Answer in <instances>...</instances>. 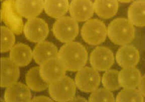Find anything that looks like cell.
<instances>
[{
	"label": "cell",
	"mask_w": 145,
	"mask_h": 102,
	"mask_svg": "<svg viewBox=\"0 0 145 102\" xmlns=\"http://www.w3.org/2000/svg\"><path fill=\"white\" fill-rule=\"evenodd\" d=\"M1 82L2 88H8L16 83L19 76V69L10 58H1Z\"/></svg>",
	"instance_id": "13"
},
{
	"label": "cell",
	"mask_w": 145,
	"mask_h": 102,
	"mask_svg": "<svg viewBox=\"0 0 145 102\" xmlns=\"http://www.w3.org/2000/svg\"><path fill=\"white\" fill-rule=\"evenodd\" d=\"M33 54L29 46L23 43L14 45L10 51V58L19 66H27L31 61Z\"/></svg>",
	"instance_id": "16"
},
{
	"label": "cell",
	"mask_w": 145,
	"mask_h": 102,
	"mask_svg": "<svg viewBox=\"0 0 145 102\" xmlns=\"http://www.w3.org/2000/svg\"><path fill=\"white\" fill-rule=\"evenodd\" d=\"M27 86L34 91L40 92L49 88L50 84L41 77L39 67H34L27 71L25 76Z\"/></svg>",
	"instance_id": "20"
},
{
	"label": "cell",
	"mask_w": 145,
	"mask_h": 102,
	"mask_svg": "<svg viewBox=\"0 0 145 102\" xmlns=\"http://www.w3.org/2000/svg\"><path fill=\"white\" fill-rule=\"evenodd\" d=\"M1 30V49L2 53L7 52L10 51L15 41L13 32L9 28L2 26Z\"/></svg>",
	"instance_id": "24"
},
{
	"label": "cell",
	"mask_w": 145,
	"mask_h": 102,
	"mask_svg": "<svg viewBox=\"0 0 145 102\" xmlns=\"http://www.w3.org/2000/svg\"><path fill=\"white\" fill-rule=\"evenodd\" d=\"M82 38L91 45H98L106 39L107 30L103 21L98 19H91L84 24L81 29Z\"/></svg>",
	"instance_id": "3"
},
{
	"label": "cell",
	"mask_w": 145,
	"mask_h": 102,
	"mask_svg": "<svg viewBox=\"0 0 145 102\" xmlns=\"http://www.w3.org/2000/svg\"><path fill=\"white\" fill-rule=\"evenodd\" d=\"M116 60L122 68L135 67L140 60V53L134 45L129 44L122 45L117 51Z\"/></svg>",
	"instance_id": "12"
},
{
	"label": "cell",
	"mask_w": 145,
	"mask_h": 102,
	"mask_svg": "<svg viewBox=\"0 0 145 102\" xmlns=\"http://www.w3.org/2000/svg\"><path fill=\"white\" fill-rule=\"evenodd\" d=\"M100 83V76L94 68L85 67L78 71L75 76V84L80 91L90 93L98 89Z\"/></svg>",
	"instance_id": "6"
},
{
	"label": "cell",
	"mask_w": 145,
	"mask_h": 102,
	"mask_svg": "<svg viewBox=\"0 0 145 102\" xmlns=\"http://www.w3.org/2000/svg\"><path fill=\"white\" fill-rule=\"evenodd\" d=\"M30 102H54V101L52 100L51 99H50L48 97L42 95V96L35 97L34 98H32V99L31 100Z\"/></svg>",
	"instance_id": "26"
},
{
	"label": "cell",
	"mask_w": 145,
	"mask_h": 102,
	"mask_svg": "<svg viewBox=\"0 0 145 102\" xmlns=\"http://www.w3.org/2000/svg\"><path fill=\"white\" fill-rule=\"evenodd\" d=\"M128 20L131 24L138 27L145 25V1H137L133 3L128 9Z\"/></svg>",
	"instance_id": "19"
},
{
	"label": "cell",
	"mask_w": 145,
	"mask_h": 102,
	"mask_svg": "<svg viewBox=\"0 0 145 102\" xmlns=\"http://www.w3.org/2000/svg\"><path fill=\"white\" fill-rule=\"evenodd\" d=\"M70 102H87V101L85 98L82 97H74L72 100H71Z\"/></svg>",
	"instance_id": "28"
},
{
	"label": "cell",
	"mask_w": 145,
	"mask_h": 102,
	"mask_svg": "<svg viewBox=\"0 0 145 102\" xmlns=\"http://www.w3.org/2000/svg\"><path fill=\"white\" fill-rule=\"evenodd\" d=\"M49 93L53 100L57 102H70L75 97L76 86L73 80L68 76L52 82L49 84Z\"/></svg>",
	"instance_id": "4"
},
{
	"label": "cell",
	"mask_w": 145,
	"mask_h": 102,
	"mask_svg": "<svg viewBox=\"0 0 145 102\" xmlns=\"http://www.w3.org/2000/svg\"><path fill=\"white\" fill-rule=\"evenodd\" d=\"M15 7L18 14L27 19L35 18L42 13L44 9L43 0H17Z\"/></svg>",
	"instance_id": "11"
},
{
	"label": "cell",
	"mask_w": 145,
	"mask_h": 102,
	"mask_svg": "<svg viewBox=\"0 0 145 102\" xmlns=\"http://www.w3.org/2000/svg\"><path fill=\"white\" fill-rule=\"evenodd\" d=\"M31 95L30 89L22 82H16L5 90V102H30Z\"/></svg>",
	"instance_id": "15"
},
{
	"label": "cell",
	"mask_w": 145,
	"mask_h": 102,
	"mask_svg": "<svg viewBox=\"0 0 145 102\" xmlns=\"http://www.w3.org/2000/svg\"><path fill=\"white\" fill-rule=\"evenodd\" d=\"M90 62L91 66L95 70L99 71H106L114 63V55L107 47H97L91 53Z\"/></svg>",
	"instance_id": "8"
},
{
	"label": "cell",
	"mask_w": 145,
	"mask_h": 102,
	"mask_svg": "<svg viewBox=\"0 0 145 102\" xmlns=\"http://www.w3.org/2000/svg\"><path fill=\"white\" fill-rule=\"evenodd\" d=\"M54 36L64 43L72 41L79 34V25L76 21L69 16L57 19L52 27Z\"/></svg>",
	"instance_id": "5"
},
{
	"label": "cell",
	"mask_w": 145,
	"mask_h": 102,
	"mask_svg": "<svg viewBox=\"0 0 145 102\" xmlns=\"http://www.w3.org/2000/svg\"><path fill=\"white\" fill-rule=\"evenodd\" d=\"M58 52L57 48L54 43L43 41L35 46L32 52L33 58L36 63L40 65L47 60L57 58Z\"/></svg>",
	"instance_id": "14"
},
{
	"label": "cell",
	"mask_w": 145,
	"mask_h": 102,
	"mask_svg": "<svg viewBox=\"0 0 145 102\" xmlns=\"http://www.w3.org/2000/svg\"><path fill=\"white\" fill-rule=\"evenodd\" d=\"M69 11L71 17L77 22L88 21L93 16V3L90 0H74L71 1Z\"/></svg>",
	"instance_id": "10"
},
{
	"label": "cell",
	"mask_w": 145,
	"mask_h": 102,
	"mask_svg": "<svg viewBox=\"0 0 145 102\" xmlns=\"http://www.w3.org/2000/svg\"><path fill=\"white\" fill-rule=\"evenodd\" d=\"M89 102H113L115 101L111 91L105 88L96 89L91 94Z\"/></svg>",
	"instance_id": "25"
},
{
	"label": "cell",
	"mask_w": 145,
	"mask_h": 102,
	"mask_svg": "<svg viewBox=\"0 0 145 102\" xmlns=\"http://www.w3.org/2000/svg\"><path fill=\"white\" fill-rule=\"evenodd\" d=\"M141 76L140 71L135 67L123 68L119 72L118 82L121 87L124 89H136Z\"/></svg>",
	"instance_id": "17"
},
{
	"label": "cell",
	"mask_w": 145,
	"mask_h": 102,
	"mask_svg": "<svg viewBox=\"0 0 145 102\" xmlns=\"http://www.w3.org/2000/svg\"><path fill=\"white\" fill-rule=\"evenodd\" d=\"M119 71L116 70H107L103 74L102 83L105 89L110 91L118 90L121 88L118 82Z\"/></svg>",
	"instance_id": "22"
},
{
	"label": "cell",
	"mask_w": 145,
	"mask_h": 102,
	"mask_svg": "<svg viewBox=\"0 0 145 102\" xmlns=\"http://www.w3.org/2000/svg\"><path fill=\"white\" fill-rule=\"evenodd\" d=\"M144 97L138 89H124L116 97V102H144Z\"/></svg>",
	"instance_id": "23"
},
{
	"label": "cell",
	"mask_w": 145,
	"mask_h": 102,
	"mask_svg": "<svg viewBox=\"0 0 145 102\" xmlns=\"http://www.w3.org/2000/svg\"><path fill=\"white\" fill-rule=\"evenodd\" d=\"M23 31L28 41L39 43L46 39L49 34V28L45 20L42 18L35 17L28 19Z\"/></svg>",
	"instance_id": "7"
},
{
	"label": "cell",
	"mask_w": 145,
	"mask_h": 102,
	"mask_svg": "<svg viewBox=\"0 0 145 102\" xmlns=\"http://www.w3.org/2000/svg\"><path fill=\"white\" fill-rule=\"evenodd\" d=\"M69 6L67 0H46L44 1V9L48 16L59 19L66 14Z\"/></svg>",
	"instance_id": "21"
},
{
	"label": "cell",
	"mask_w": 145,
	"mask_h": 102,
	"mask_svg": "<svg viewBox=\"0 0 145 102\" xmlns=\"http://www.w3.org/2000/svg\"><path fill=\"white\" fill-rule=\"evenodd\" d=\"M57 59L67 71H78L83 68L88 60V53L82 44L71 41L63 45L59 50Z\"/></svg>",
	"instance_id": "1"
},
{
	"label": "cell",
	"mask_w": 145,
	"mask_h": 102,
	"mask_svg": "<svg viewBox=\"0 0 145 102\" xmlns=\"http://www.w3.org/2000/svg\"><path fill=\"white\" fill-rule=\"evenodd\" d=\"M145 76H142L140 82H139V84L138 86V91H140V92L144 97H145Z\"/></svg>",
	"instance_id": "27"
},
{
	"label": "cell",
	"mask_w": 145,
	"mask_h": 102,
	"mask_svg": "<svg viewBox=\"0 0 145 102\" xmlns=\"http://www.w3.org/2000/svg\"><path fill=\"white\" fill-rule=\"evenodd\" d=\"M119 2L121 3H128L131 2V1H119Z\"/></svg>",
	"instance_id": "29"
},
{
	"label": "cell",
	"mask_w": 145,
	"mask_h": 102,
	"mask_svg": "<svg viewBox=\"0 0 145 102\" xmlns=\"http://www.w3.org/2000/svg\"><path fill=\"white\" fill-rule=\"evenodd\" d=\"M94 12L98 16L103 19H109L117 13L118 1L116 0H96L93 3Z\"/></svg>",
	"instance_id": "18"
},
{
	"label": "cell",
	"mask_w": 145,
	"mask_h": 102,
	"mask_svg": "<svg viewBox=\"0 0 145 102\" xmlns=\"http://www.w3.org/2000/svg\"><path fill=\"white\" fill-rule=\"evenodd\" d=\"M39 70L43 80L49 84L66 76L67 71L57 58L44 62L40 65Z\"/></svg>",
	"instance_id": "9"
},
{
	"label": "cell",
	"mask_w": 145,
	"mask_h": 102,
	"mask_svg": "<svg viewBox=\"0 0 145 102\" xmlns=\"http://www.w3.org/2000/svg\"><path fill=\"white\" fill-rule=\"evenodd\" d=\"M107 30L109 39L118 45L129 44L135 39V27L126 18L114 19L110 23Z\"/></svg>",
	"instance_id": "2"
}]
</instances>
